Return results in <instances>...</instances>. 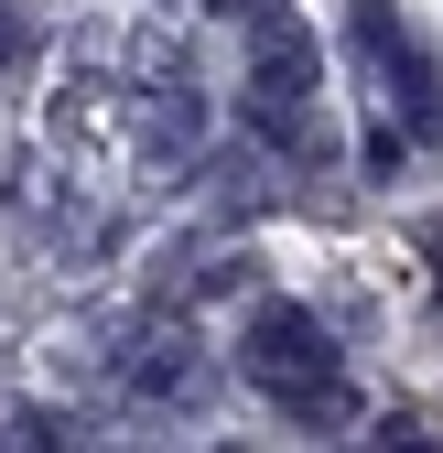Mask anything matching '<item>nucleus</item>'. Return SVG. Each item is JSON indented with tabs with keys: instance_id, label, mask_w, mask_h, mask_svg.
<instances>
[{
	"instance_id": "f257e3e1",
	"label": "nucleus",
	"mask_w": 443,
	"mask_h": 453,
	"mask_svg": "<svg viewBox=\"0 0 443 453\" xmlns=\"http://www.w3.org/2000/svg\"><path fill=\"white\" fill-rule=\"evenodd\" d=\"M249 378L282 400L292 421H346V388H336V346H324V324L303 303H270L249 324Z\"/></svg>"
},
{
	"instance_id": "f03ea898",
	"label": "nucleus",
	"mask_w": 443,
	"mask_h": 453,
	"mask_svg": "<svg viewBox=\"0 0 443 453\" xmlns=\"http://www.w3.org/2000/svg\"><path fill=\"white\" fill-rule=\"evenodd\" d=\"M130 378H141V388H162V400H174V388H184V378H195V357H184V346H174V334H152V346H141V357H130Z\"/></svg>"
}]
</instances>
